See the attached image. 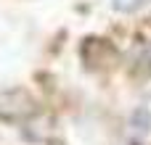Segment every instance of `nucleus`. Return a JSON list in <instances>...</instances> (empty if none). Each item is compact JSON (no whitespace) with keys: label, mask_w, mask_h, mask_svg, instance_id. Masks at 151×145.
Instances as JSON below:
<instances>
[{"label":"nucleus","mask_w":151,"mask_h":145,"mask_svg":"<svg viewBox=\"0 0 151 145\" xmlns=\"http://www.w3.org/2000/svg\"><path fill=\"white\" fill-rule=\"evenodd\" d=\"M130 127H133V132H141V135H149L151 132V111L146 106H138V108L133 111Z\"/></svg>","instance_id":"obj_3"},{"label":"nucleus","mask_w":151,"mask_h":145,"mask_svg":"<svg viewBox=\"0 0 151 145\" xmlns=\"http://www.w3.org/2000/svg\"><path fill=\"white\" fill-rule=\"evenodd\" d=\"M149 26H151V18H149Z\"/></svg>","instance_id":"obj_5"},{"label":"nucleus","mask_w":151,"mask_h":145,"mask_svg":"<svg viewBox=\"0 0 151 145\" xmlns=\"http://www.w3.org/2000/svg\"><path fill=\"white\" fill-rule=\"evenodd\" d=\"M143 3H146V0H114L111 8H114V11H122V13H130V11H138Z\"/></svg>","instance_id":"obj_4"},{"label":"nucleus","mask_w":151,"mask_h":145,"mask_svg":"<svg viewBox=\"0 0 151 145\" xmlns=\"http://www.w3.org/2000/svg\"><path fill=\"white\" fill-rule=\"evenodd\" d=\"M40 116V100L27 87H0V122L29 124Z\"/></svg>","instance_id":"obj_1"},{"label":"nucleus","mask_w":151,"mask_h":145,"mask_svg":"<svg viewBox=\"0 0 151 145\" xmlns=\"http://www.w3.org/2000/svg\"><path fill=\"white\" fill-rule=\"evenodd\" d=\"M80 58H82L85 69H90V71L114 69L119 63V50H117V45L111 40L90 34V37H85L80 42Z\"/></svg>","instance_id":"obj_2"}]
</instances>
